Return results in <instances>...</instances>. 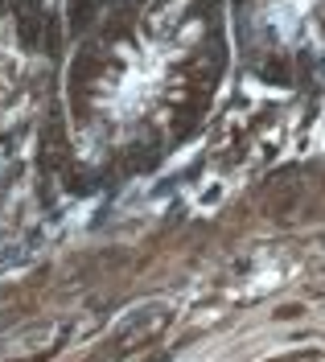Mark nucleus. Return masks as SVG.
<instances>
[{
    "label": "nucleus",
    "instance_id": "1",
    "mask_svg": "<svg viewBox=\"0 0 325 362\" xmlns=\"http://www.w3.org/2000/svg\"><path fill=\"white\" fill-rule=\"evenodd\" d=\"M231 49L227 0H116L58 58L37 173L62 198L153 173L202 128Z\"/></svg>",
    "mask_w": 325,
    "mask_h": 362
},
{
    "label": "nucleus",
    "instance_id": "2",
    "mask_svg": "<svg viewBox=\"0 0 325 362\" xmlns=\"http://www.w3.org/2000/svg\"><path fill=\"white\" fill-rule=\"evenodd\" d=\"M235 54L272 87L325 74V0H227Z\"/></svg>",
    "mask_w": 325,
    "mask_h": 362
},
{
    "label": "nucleus",
    "instance_id": "3",
    "mask_svg": "<svg viewBox=\"0 0 325 362\" xmlns=\"http://www.w3.org/2000/svg\"><path fill=\"white\" fill-rule=\"evenodd\" d=\"M116 0H13V42L29 58L58 62Z\"/></svg>",
    "mask_w": 325,
    "mask_h": 362
},
{
    "label": "nucleus",
    "instance_id": "4",
    "mask_svg": "<svg viewBox=\"0 0 325 362\" xmlns=\"http://www.w3.org/2000/svg\"><path fill=\"white\" fill-rule=\"evenodd\" d=\"M13 21V0H0V29Z\"/></svg>",
    "mask_w": 325,
    "mask_h": 362
}]
</instances>
